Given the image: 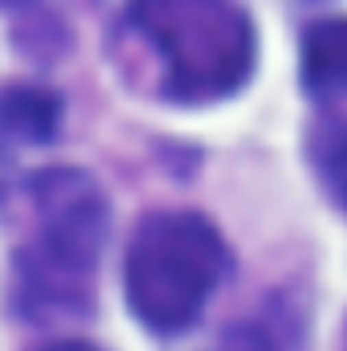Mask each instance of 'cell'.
I'll return each mask as SVG.
<instances>
[{"instance_id":"obj_1","label":"cell","mask_w":347,"mask_h":351,"mask_svg":"<svg viewBox=\"0 0 347 351\" xmlns=\"http://www.w3.org/2000/svg\"><path fill=\"white\" fill-rule=\"evenodd\" d=\"M229 274V250L200 213H152L139 221L123 282L135 319L152 331H184Z\"/></svg>"},{"instance_id":"obj_7","label":"cell","mask_w":347,"mask_h":351,"mask_svg":"<svg viewBox=\"0 0 347 351\" xmlns=\"http://www.w3.org/2000/svg\"><path fill=\"white\" fill-rule=\"evenodd\" d=\"M208 351H274L270 343H265V335H258V331H233V335H225L217 348Z\"/></svg>"},{"instance_id":"obj_6","label":"cell","mask_w":347,"mask_h":351,"mask_svg":"<svg viewBox=\"0 0 347 351\" xmlns=\"http://www.w3.org/2000/svg\"><path fill=\"white\" fill-rule=\"evenodd\" d=\"M319 168H323V180H327L331 196L347 208V131H339L335 139H327L319 147Z\"/></svg>"},{"instance_id":"obj_3","label":"cell","mask_w":347,"mask_h":351,"mask_svg":"<svg viewBox=\"0 0 347 351\" xmlns=\"http://www.w3.org/2000/svg\"><path fill=\"white\" fill-rule=\"evenodd\" d=\"M33 241L16 254L21 282L41 306H86L106 241V200L86 172L53 168L29 180Z\"/></svg>"},{"instance_id":"obj_8","label":"cell","mask_w":347,"mask_h":351,"mask_svg":"<svg viewBox=\"0 0 347 351\" xmlns=\"http://www.w3.org/2000/svg\"><path fill=\"white\" fill-rule=\"evenodd\" d=\"M49 351H98V348H90V343H53Z\"/></svg>"},{"instance_id":"obj_4","label":"cell","mask_w":347,"mask_h":351,"mask_svg":"<svg viewBox=\"0 0 347 351\" xmlns=\"http://www.w3.org/2000/svg\"><path fill=\"white\" fill-rule=\"evenodd\" d=\"M302 78L315 94H347V21H323L307 29Z\"/></svg>"},{"instance_id":"obj_5","label":"cell","mask_w":347,"mask_h":351,"mask_svg":"<svg viewBox=\"0 0 347 351\" xmlns=\"http://www.w3.org/2000/svg\"><path fill=\"white\" fill-rule=\"evenodd\" d=\"M4 123L29 139H45L58 127V98L41 94V90H12L0 106Z\"/></svg>"},{"instance_id":"obj_2","label":"cell","mask_w":347,"mask_h":351,"mask_svg":"<svg viewBox=\"0 0 347 351\" xmlns=\"http://www.w3.org/2000/svg\"><path fill=\"white\" fill-rule=\"evenodd\" d=\"M127 21L164 62V90L180 102H213L254 70V25L233 0H131Z\"/></svg>"}]
</instances>
